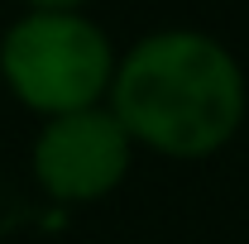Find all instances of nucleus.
<instances>
[{"instance_id":"4","label":"nucleus","mask_w":249,"mask_h":244,"mask_svg":"<svg viewBox=\"0 0 249 244\" xmlns=\"http://www.w3.org/2000/svg\"><path fill=\"white\" fill-rule=\"evenodd\" d=\"M29 10H82L87 0H24Z\"/></svg>"},{"instance_id":"3","label":"nucleus","mask_w":249,"mask_h":244,"mask_svg":"<svg viewBox=\"0 0 249 244\" xmlns=\"http://www.w3.org/2000/svg\"><path fill=\"white\" fill-rule=\"evenodd\" d=\"M29 163L38 187L53 201H62V206L101 201L106 192H115L124 182V173L134 163V134L120 124L110 105L48 115L34 139Z\"/></svg>"},{"instance_id":"2","label":"nucleus","mask_w":249,"mask_h":244,"mask_svg":"<svg viewBox=\"0 0 249 244\" xmlns=\"http://www.w3.org/2000/svg\"><path fill=\"white\" fill-rule=\"evenodd\" d=\"M115 48L82 10H29L0 38V77L34 115L87 110L110 96Z\"/></svg>"},{"instance_id":"1","label":"nucleus","mask_w":249,"mask_h":244,"mask_svg":"<svg viewBox=\"0 0 249 244\" xmlns=\"http://www.w3.org/2000/svg\"><path fill=\"white\" fill-rule=\"evenodd\" d=\"M106 105L134 144L163 158H211L245 124V72L235 53L196 29L139 38L120 62Z\"/></svg>"}]
</instances>
